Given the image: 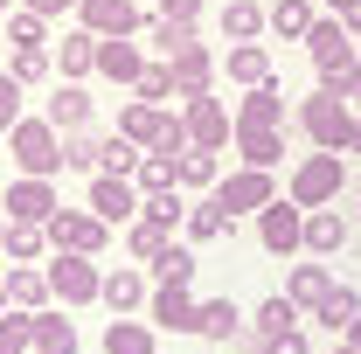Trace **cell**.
<instances>
[{"label":"cell","instance_id":"28","mask_svg":"<svg viewBox=\"0 0 361 354\" xmlns=\"http://www.w3.org/2000/svg\"><path fill=\"white\" fill-rule=\"evenodd\" d=\"M229 229H236V216H229L216 195H209V202H188V243H216Z\"/></svg>","mask_w":361,"mask_h":354},{"label":"cell","instance_id":"48","mask_svg":"<svg viewBox=\"0 0 361 354\" xmlns=\"http://www.w3.org/2000/svg\"><path fill=\"white\" fill-rule=\"evenodd\" d=\"M7 70H14L21 84H42L56 63H49V49H14V56H7Z\"/></svg>","mask_w":361,"mask_h":354},{"label":"cell","instance_id":"3","mask_svg":"<svg viewBox=\"0 0 361 354\" xmlns=\"http://www.w3.org/2000/svg\"><path fill=\"white\" fill-rule=\"evenodd\" d=\"M292 126L313 139V146H326V153H348V126H355V104H348L341 90H313V97H299Z\"/></svg>","mask_w":361,"mask_h":354},{"label":"cell","instance_id":"47","mask_svg":"<svg viewBox=\"0 0 361 354\" xmlns=\"http://www.w3.org/2000/svg\"><path fill=\"white\" fill-rule=\"evenodd\" d=\"M139 216H153V222H167V229H174V222H188V202H180V188H160V195H146V209H139Z\"/></svg>","mask_w":361,"mask_h":354},{"label":"cell","instance_id":"17","mask_svg":"<svg viewBox=\"0 0 361 354\" xmlns=\"http://www.w3.org/2000/svg\"><path fill=\"white\" fill-rule=\"evenodd\" d=\"M348 250V216L341 209H306V257H341Z\"/></svg>","mask_w":361,"mask_h":354},{"label":"cell","instance_id":"58","mask_svg":"<svg viewBox=\"0 0 361 354\" xmlns=\"http://www.w3.org/2000/svg\"><path fill=\"white\" fill-rule=\"evenodd\" d=\"M326 14H341V0H326Z\"/></svg>","mask_w":361,"mask_h":354},{"label":"cell","instance_id":"43","mask_svg":"<svg viewBox=\"0 0 361 354\" xmlns=\"http://www.w3.org/2000/svg\"><path fill=\"white\" fill-rule=\"evenodd\" d=\"M299 319H306V312L292 306V299H285V292H271L264 306L250 312V326H257V334H285V326H299Z\"/></svg>","mask_w":361,"mask_h":354},{"label":"cell","instance_id":"55","mask_svg":"<svg viewBox=\"0 0 361 354\" xmlns=\"http://www.w3.org/2000/svg\"><path fill=\"white\" fill-rule=\"evenodd\" d=\"M0 257H7V216H0Z\"/></svg>","mask_w":361,"mask_h":354},{"label":"cell","instance_id":"16","mask_svg":"<svg viewBox=\"0 0 361 354\" xmlns=\"http://www.w3.org/2000/svg\"><path fill=\"white\" fill-rule=\"evenodd\" d=\"M139 70H146V56H139L133 35H104V42H97V77H111V84H139Z\"/></svg>","mask_w":361,"mask_h":354},{"label":"cell","instance_id":"8","mask_svg":"<svg viewBox=\"0 0 361 354\" xmlns=\"http://www.w3.org/2000/svg\"><path fill=\"white\" fill-rule=\"evenodd\" d=\"M209 195L223 202L229 216H257V209H271V202H278V181H271V167H236V174L216 181Z\"/></svg>","mask_w":361,"mask_h":354},{"label":"cell","instance_id":"50","mask_svg":"<svg viewBox=\"0 0 361 354\" xmlns=\"http://www.w3.org/2000/svg\"><path fill=\"white\" fill-rule=\"evenodd\" d=\"M21 7H35V14H77L84 0H21Z\"/></svg>","mask_w":361,"mask_h":354},{"label":"cell","instance_id":"40","mask_svg":"<svg viewBox=\"0 0 361 354\" xmlns=\"http://www.w3.org/2000/svg\"><path fill=\"white\" fill-rule=\"evenodd\" d=\"M216 181H223V160L209 146H188L180 153V188H216Z\"/></svg>","mask_w":361,"mask_h":354},{"label":"cell","instance_id":"44","mask_svg":"<svg viewBox=\"0 0 361 354\" xmlns=\"http://www.w3.org/2000/svg\"><path fill=\"white\" fill-rule=\"evenodd\" d=\"M146 42L160 49V56H174L180 42H195V28H188V21H167V14L153 7V14H146Z\"/></svg>","mask_w":361,"mask_h":354},{"label":"cell","instance_id":"60","mask_svg":"<svg viewBox=\"0 0 361 354\" xmlns=\"http://www.w3.org/2000/svg\"><path fill=\"white\" fill-rule=\"evenodd\" d=\"M0 146H7V133H0Z\"/></svg>","mask_w":361,"mask_h":354},{"label":"cell","instance_id":"54","mask_svg":"<svg viewBox=\"0 0 361 354\" xmlns=\"http://www.w3.org/2000/svg\"><path fill=\"white\" fill-rule=\"evenodd\" d=\"M14 7H21V0H0V21H7V14H14Z\"/></svg>","mask_w":361,"mask_h":354},{"label":"cell","instance_id":"42","mask_svg":"<svg viewBox=\"0 0 361 354\" xmlns=\"http://www.w3.org/2000/svg\"><path fill=\"white\" fill-rule=\"evenodd\" d=\"M133 90L146 97V104H167V97H180V84H174V63H167V56H160V63H146Z\"/></svg>","mask_w":361,"mask_h":354},{"label":"cell","instance_id":"9","mask_svg":"<svg viewBox=\"0 0 361 354\" xmlns=\"http://www.w3.org/2000/svg\"><path fill=\"white\" fill-rule=\"evenodd\" d=\"M0 209H7V222H56V209H63V195H56V181H42V174H21L14 181V188H7V202H0Z\"/></svg>","mask_w":361,"mask_h":354},{"label":"cell","instance_id":"52","mask_svg":"<svg viewBox=\"0 0 361 354\" xmlns=\"http://www.w3.org/2000/svg\"><path fill=\"white\" fill-rule=\"evenodd\" d=\"M348 153H361V111H355V126H348Z\"/></svg>","mask_w":361,"mask_h":354},{"label":"cell","instance_id":"36","mask_svg":"<svg viewBox=\"0 0 361 354\" xmlns=\"http://www.w3.org/2000/svg\"><path fill=\"white\" fill-rule=\"evenodd\" d=\"M7 42H14V49H49V14L14 7V14H7Z\"/></svg>","mask_w":361,"mask_h":354},{"label":"cell","instance_id":"39","mask_svg":"<svg viewBox=\"0 0 361 354\" xmlns=\"http://www.w3.org/2000/svg\"><path fill=\"white\" fill-rule=\"evenodd\" d=\"M146 271H153V285H195V271H202V257H195L188 243H174V250H167L160 264H146Z\"/></svg>","mask_w":361,"mask_h":354},{"label":"cell","instance_id":"38","mask_svg":"<svg viewBox=\"0 0 361 354\" xmlns=\"http://www.w3.org/2000/svg\"><path fill=\"white\" fill-rule=\"evenodd\" d=\"M133 181H139V195H160V188H180V160H174V153H146Z\"/></svg>","mask_w":361,"mask_h":354},{"label":"cell","instance_id":"25","mask_svg":"<svg viewBox=\"0 0 361 354\" xmlns=\"http://www.w3.org/2000/svg\"><path fill=\"white\" fill-rule=\"evenodd\" d=\"M126 250H133V264H160V257L174 250V229L153 222V216H139L133 229H126Z\"/></svg>","mask_w":361,"mask_h":354},{"label":"cell","instance_id":"34","mask_svg":"<svg viewBox=\"0 0 361 354\" xmlns=\"http://www.w3.org/2000/svg\"><path fill=\"white\" fill-rule=\"evenodd\" d=\"M35 354H77V326L63 312H35Z\"/></svg>","mask_w":361,"mask_h":354},{"label":"cell","instance_id":"10","mask_svg":"<svg viewBox=\"0 0 361 354\" xmlns=\"http://www.w3.org/2000/svg\"><path fill=\"white\" fill-rule=\"evenodd\" d=\"M90 209H97L104 222H139L146 195H139L133 174H90Z\"/></svg>","mask_w":361,"mask_h":354},{"label":"cell","instance_id":"18","mask_svg":"<svg viewBox=\"0 0 361 354\" xmlns=\"http://www.w3.org/2000/svg\"><path fill=\"white\" fill-rule=\"evenodd\" d=\"M49 299H56L49 271H35V264H7V306H21V312H49Z\"/></svg>","mask_w":361,"mask_h":354},{"label":"cell","instance_id":"37","mask_svg":"<svg viewBox=\"0 0 361 354\" xmlns=\"http://www.w3.org/2000/svg\"><path fill=\"white\" fill-rule=\"evenodd\" d=\"M313 70H319V90H341V97H355V84H361V49L334 56V63H313Z\"/></svg>","mask_w":361,"mask_h":354},{"label":"cell","instance_id":"61","mask_svg":"<svg viewBox=\"0 0 361 354\" xmlns=\"http://www.w3.org/2000/svg\"><path fill=\"white\" fill-rule=\"evenodd\" d=\"M355 49H361V35H355Z\"/></svg>","mask_w":361,"mask_h":354},{"label":"cell","instance_id":"46","mask_svg":"<svg viewBox=\"0 0 361 354\" xmlns=\"http://www.w3.org/2000/svg\"><path fill=\"white\" fill-rule=\"evenodd\" d=\"M21 77H14V70H0V133H14V126H21V118H28V111H21Z\"/></svg>","mask_w":361,"mask_h":354},{"label":"cell","instance_id":"20","mask_svg":"<svg viewBox=\"0 0 361 354\" xmlns=\"http://www.w3.org/2000/svg\"><path fill=\"white\" fill-rule=\"evenodd\" d=\"M236 126H285V84H250V97H236Z\"/></svg>","mask_w":361,"mask_h":354},{"label":"cell","instance_id":"26","mask_svg":"<svg viewBox=\"0 0 361 354\" xmlns=\"http://www.w3.org/2000/svg\"><path fill=\"white\" fill-rule=\"evenodd\" d=\"M195 334L229 348V341L243 334V312H236V299H202V312H195Z\"/></svg>","mask_w":361,"mask_h":354},{"label":"cell","instance_id":"32","mask_svg":"<svg viewBox=\"0 0 361 354\" xmlns=\"http://www.w3.org/2000/svg\"><path fill=\"white\" fill-rule=\"evenodd\" d=\"M313 0H278V7H271V35H285V42H306V35H313Z\"/></svg>","mask_w":361,"mask_h":354},{"label":"cell","instance_id":"13","mask_svg":"<svg viewBox=\"0 0 361 354\" xmlns=\"http://www.w3.org/2000/svg\"><path fill=\"white\" fill-rule=\"evenodd\" d=\"M77 28H90V35H139L146 14H139V0H84Z\"/></svg>","mask_w":361,"mask_h":354},{"label":"cell","instance_id":"51","mask_svg":"<svg viewBox=\"0 0 361 354\" xmlns=\"http://www.w3.org/2000/svg\"><path fill=\"white\" fill-rule=\"evenodd\" d=\"M341 21H348V35H361V0H341Z\"/></svg>","mask_w":361,"mask_h":354},{"label":"cell","instance_id":"45","mask_svg":"<svg viewBox=\"0 0 361 354\" xmlns=\"http://www.w3.org/2000/svg\"><path fill=\"white\" fill-rule=\"evenodd\" d=\"M146 146H133L126 133H104V174H139Z\"/></svg>","mask_w":361,"mask_h":354},{"label":"cell","instance_id":"4","mask_svg":"<svg viewBox=\"0 0 361 354\" xmlns=\"http://www.w3.org/2000/svg\"><path fill=\"white\" fill-rule=\"evenodd\" d=\"M180 126H188V139H195V146H209V153H223L229 139H236V118H229V104L216 97V90L188 97V104H180Z\"/></svg>","mask_w":361,"mask_h":354},{"label":"cell","instance_id":"57","mask_svg":"<svg viewBox=\"0 0 361 354\" xmlns=\"http://www.w3.org/2000/svg\"><path fill=\"white\" fill-rule=\"evenodd\" d=\"M334 354H361V348H355V341H341V348H334Z\"/></svg>","mask_w":361,"mask_h":354},{"label":"cell","instance_id":"21","mask_svg":"<svg viewBox=\"0 0 361 354\" xmlns=\"http://www.w3.org/2000/svg\"><path fill=\"white\" fill-rule=\"evenodd\" d=\"M153 271H133V264H118V271H104V306L111 312H139L146 299H153V285H146Z\"/></svg>","mask_w":361,"mask_h":354},{"label":"cell","instance_id":"22","mask_svg":"<svg viewBox=\"0 0 361 354\" xmlns=\"http://www.w3.org/2000/svg\"><path fill=\"white\" fill-rule=\"evenodd\" d=\"M236 153H243V167H278L285 160V126H236Z\"/></svg>","mask_w":361,"mask_h":354},{"label":"cell","instance_id":"29","mask_svg":"<svg viewBox=\"0 0 361 354\" xmlns=\"http://www.w3.org/2000/svg\"><path fill=\"white\" fill-rule=\"evenodd\" d=\"M271 28V7H257V0H229L223 7V35L229 42H257Z\"/></svg>","mask_w":361,"mask_h":354},{"label":"cell","instance_id":"56","mask_svg":"<svg viewBox=\"0 0 361 354\" xmlns=\"http://www.w3.org/2000/svg\"><path fill=\"white\" fill-rule=\"evenodd\" d=\"M0 312H7V271H0Z\"/></svg>","mask_w":361,"mask_h":354},{"label":"cell","instance_id":"24","mask_svg":"<svg viewBox=\"0 0 361 354\" xmlns=\"http://www.w3.org/2000/svg\"><path fill=\"white\" fill-rule=\"evenodd\" d=\"M223 70H229V84H271V49L264 42H229V56H223Z\"/></svg>","mask_w":361,"mask_h":354},{"label":"cell","instance_id":"11","mask_svg":"<svg viewBox=\"0 0 361 354\" xmlns=\"http://www.w3.org/2000/svg\"><path fill=\"white\" fill-rule=\"evenodd\" d=\"M167 63H174V84H180V104H188V97H202V90H216V77H223V63L209 56V42H180L174 56H167Z\"/></svg>","mask_w":361,"mask_h":354},{"label":"cell","instance_id":"14","mask_svg":"<svg viewBox=\"0 0 361 354\" xmlns=\"http://www.w3.org/2000/svg\"><path fill=\"white\" fill-rule=\"evenodd\" d=\"M42 118L56 126V133H84L90 118H97V97H90L84 84H63V77H56V97L42 104Z\"/></svg>","mask_w":361,"mask_h":354},{"label":"cell","instance_id":"19","mask_svg":"<svg viewBox=\"0 0 361 354\" xmlns=\"http://www.w3.org/2000/svg\"><path fill=\"white\" fill-rule=\"evenodd\" d=\"M334 285H341V278L326 271V257H313V264H292V278H285V299H292L299 312H313L319 299L334 292Z\"/></svg>","mask_w":361,"mask_h":354},{"label":"cell","instance_id":"2","mask_svg":"<svg viewBox=\"0 0 361 354\" xmlns=\"http://www.w3.org/2000/svg\"><path fill=\"white\" fill-rule=\"evenodd\" d=\"M7 153H14V167H21V174H42V181L70 174V153H63V133H56L49 118H21V126L7 133Z\"/></svg>","mask_w":361,"mask_h":354},{"label":"cell","instance_id":"33","mask_svg":"<svg viewBox=\"0 0 361 354\" xmlns=\"http://www.w3.org/2000/svg\"><path fill=\"white\" fill-rule=\"evenodd\" d=\"M63 153H70V174H104V133H63Z\"/></svg>","mask_w":361,"mask_h":354},{"label":"cell","instance_id":"5","mask_svg":"<svg viewBox=\"0 0 361 354\" xmlns=\"http://www.w3.org/2000/svg\"><path fill=\"white\" fill-rule=\"evenodd\" d=\"M257 243H264L271 257H292V250H306V209H299L292 195H278L271 209H257Z\"/></svg>","mask_w":361,"mask_h":354},{"label":"cell","instance_id":"53","mask_svg":"<svg viewBox=\"0 0 361 354\" xmlns=\"http://www.w3.org/2000/svg\"><path fill=\"white\" fill-rule=\"evenodd\" d=\"M341 341H355V348H361V319H355V326H348V334H341Z\"/></svg>","mask_w":361,"mask_h":354},{"label":"cell","instance_id":"59","mask_svg":"<svg viewBox=\"0 0 361 354\" xmlns=\"http://www.w3.org/2000/svg\"><path fill=\"white\" fill-rule=\"evenodd\" d=\"M348 104H361V84H355V97H348Z\"/></svg>","mask_w":361,"mask_h":354},{"label":"cell","instance_id":"30","mask_svg":"<svg viewBox=\"0 0 361 354\" xmlns=\"http://www.w3.org/2000/svg\"><path fill=\"white\" fill-rule=\"evenodd\" d=\"M313 319H319V326H334V334H348V326L361 319V292H355V285H334V292L313 306Z\"/></svg>","mask_w":361,"mask_h":354},{"label":"cell","instance_id":"15","mask_svg":"<svg viewBox=\"0 0 361 354\" xmlns=\"http://www.w3.org/2000/svg\"><path fill=\"white\" fill-rule=\"evenodd\" d=\"M97 42H104V35L70 28V35H63V49H56V77H63V84H84L90 70H97Z\"/></svg>","mask_w":361,"mask_h":354},{"label":"cell","instance_id":"1","mask_svg":"<svg viewBox=\"0 0 361 354\" xmlns=\"http://www.w3.org/2000/svg\"><path fill=\"white\" fill-rule=\"evenodd\" d=\"M341 181H348V153H326V146H313V153L292 167L285 195H292L299 209H334V202H341Z\"/></svg>","mask_w":361,"mask_h":354},{"label":"cell","instance_id":"27","mask_svg":"<svg viewBox=\"0 0 361 354\" xmlns=\"http://www.w3.org/2000/svg\"><path fill=\"white\" fill-rule=\"evenodd\" d=\"M104 354H160V341H153V326H146V319L118 312V319L104 326Z\"/></svg>","mask_w":361,"mask_h":354},{"label":"cell","instance_id":"35","mask_svg":"<svg viewBox=\"0 0 361 354\" xmlns=\"http://www.w3.org/2000/svg\"><path fill=\"white\" fill-rule=\"evenodd\" d=\"M42 250H56L42 222H7V257H14V264H35Z\"/></svg>","mask_w":361,"mask_h":354},{"label":"cell","instance_id":"7","mask_svg":"<svg viewBox=\"0 0 361 354\" xmlns=\"http://www.w3.org/2000/svg\"><path fill=\"white\" fill-rule=\"evenodd\" d=\"M49 285H56V306H90V299H104V271H97V257H70V250H56Z\"/></svg>","mask_w":361,"mask_h":354},{"label":"cell","instance_id":"6","mask_svg":"<svg viewBox=\"0 0 361 354\" xmlns=\"http://www.w3.org/2000/svg\"><path fill=\"white\" fill-rule=\"evenodd\" d=\"M104 236H111V222L97 216V209H56V222H49V243L70 250V257H97Z\"/></svg>","mask_w":361,"mask_h":354},{"label":"cell","instance_id":"31","mask_svg":"<svg viewBox=\"0 0 361 354\" xmlns=\"http://www.w3.org/2000/svg\"><path fill=\"white\" fill-rule=\"evenodd\" d=\"M306 49H313V63H334V56H348V49H355V35H348V21H341V14H319L313 35H306Z\"/></svg>","mask_w":361,"mask_h":354},{"label":"cell","instance_id":"12","mask_svg":"<svg viewBox=\"0 0 361 354\" xmlns=\"http://www.w3.org/2000/svg\"><path fill=\"white\" fill-rule=\"evenodd\" d=\"M195 312H202L195 285H153V299H146V319L167 334H195Z\"/></svg>","mask_w":361,"mask_h":354},{"label":"cell","instance_id":"23","mask_svg":"<svg viewBox=\"0 0 361 354\" xmlns=\"http://www.w3.org/2000/svg\"><path fill=\"white\" fill-rule=\"evenodd\" d=\"M167 118H174L167 104H146V97H133V104L118 111V133L133 139V146H153V139L167 133Z\"/></svg>","mask_w":361,"mask_h":354},{"label":"cell","instance_id":"41","mask_svg":"<svg viewBox=\"0 0 361 354\" xmlns=\"http://www.w3.org/2000/svg\"><path fill=\"white\" fill-rule=\"evenodd\" d=\"M28 348H35V312L7 306L0 312V354H28Z\"/></svg>","mask_w":361,"mask_h":354},{"label":"cell","instance_id":"49","mask_svg":"<svg viewBox=\"0 0 361 354\" xmlns=\"http://www.w3.org/2000/svg\"><path fill=\"white\" fill-rule=\"evenodd\" d=\"M153 7H160V14H167V21H188V28H195V21H202V0H153Z\"/></svg>","mask_w":361,"mask_h":354}]
</instances>
